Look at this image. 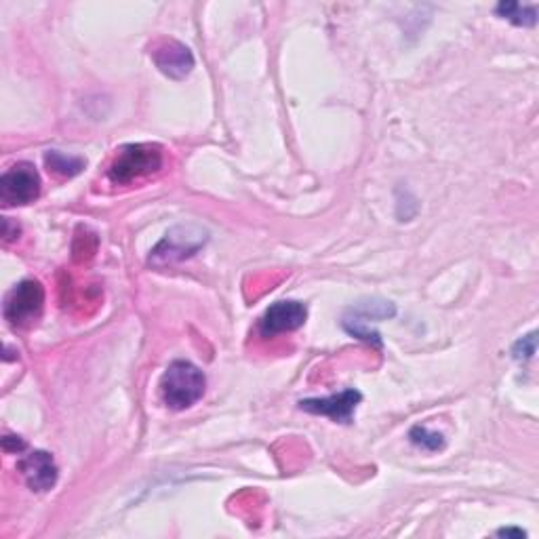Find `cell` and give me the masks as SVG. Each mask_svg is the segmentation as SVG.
<instances>
[{"label":"cell","instance_id":"cell-4","mask_svg":"<svg viewBox=\"0 0 539 539\" xmlns=\"http://www.w3.org/2000/svg\"><path fill=\"white\" fill-rule=\"evenodd\" d=\"M41 194V175L30 163H17L0 177V201L5 207L30 205Z\"/></svg>","mask_w":539,"mask_h":539},{"label":"cell","instance_id":"cell-10","mask_svg":"<svg viewBox=\"0 0 539 539\" xmlns=\"http://www.w3.org/2000/svg\"><path fill=\"white\" fill-rule=\"evenodd\" d=\"M45 163L49 167V171L62 175V177H74L81 173L85 169V158L81 156H68L64 152H57V150H49L45 154Z\"/></svg>","mask_w":539,"mask_h":539},{"label":"cell","instance_id":"cell-11","mask_svg":"<svg viewBox=\"0 0 539 539\" xmlns=\"http://www.w3.org/2000/svg\"><path fill=\"white\" fill-rule=\"evenodd\" d=\"M497 15H502L514 26H535L537 24V7H523L518 3H502L497 9Z\"/></svg>","mask_w":539,"mask_h":539},{"label":"cell","instance_id":"cell-3","mask_svg":"<svg viewBox=\"0 0 539 539\" xmlns=\"http://www.w3.org/2000/svg\"><path fill=\"white\" fill-rule=\"evenodd\" d=\"M209 241V232L198 226H177L165 234V238L158 243L150 253V266L165 268L190 259L205 247Z\"/></svg>","mask_w":539,"mask_h":539},{"label":"cell","instance_id":"cell-6","mask_svg":"<svg viewBox=\"0 0 539 539\" xmlns=\"http://www.w3.org/2000/svg\"><path fill=\"white\" fill-rule=\"evenodd\" d=\"M361 401H363L361 392L354 388H346L344 392L327 398H306V401H299V407L314 415H325L339 424H352L354 411L361 405Z\"/></svg>","mask_w":539,"mask_h":539},{"label":"cell","instance_id":"cell-7","mask_svg":"<svg viewBox=\"0 0 539 539\" xmlns=\"http://www.w3.org/2000/svg\"><path fill=\"white\" fill-rule=\"evenodd\" d=\"M306 318L308 308L302 302H276L259 321V333L264 337H274L278 333L295 331L306 325Z\"/></svg>","mask_w":539,"mask_h":539},{"label":"cell","instance_id":"cell-14","mask_svg":"<svg viewBox=\"0 0 539 539\" xmlns=\"http://www.w3.org/2000/svg\"><path fill=\"white\" fill-rule=\"evenodd\" d=\"M3 447L9 453H22V451H26V443L19 436H5L3 438Z\"/></svg>","mask_w":539,"mask_h":539},{"label":"cell","instance_id":"cell-9","mask_svg":"<svg viewBox=\"0 0 539 539\" xmlns=\"http://www.w3.org/2000/svg\"><path fill=\"white\" fill-rule=\"evenodd\" d=\"M19 472L24 474L26 483L32 491H49L57 483V466L53 455L47 451H32L26 457L19 459Z\"/></svg>","mask_w":539,"mask_h":539},{"label":"cell","instance_id":"cell-8","mask_svg":"<svg viewBox=\"0 0 539 539\" xmlns=\"http://www.w3.org/2000/svg\"><path fill=\"white\" fill-rule=\"evenodd\" d=\"M152 59L156 68L165 76L173 78V81H182L194 68L192 51L177 41H163L161 45H156L152 51Z\"/></svg>","mask_w":539,"mask_h":539},{"label":"cell","instance_id":"cell-5","mask_svg":"<svg viewBox=\"0 0 539 539\" xmlns=\"http://www.w3.org/2000/svg\"><path fill=\"white\" fill-rule=\"evenodd\" d=\"M45 306V289L38 281H22L13 287L5 302V318L13 327H28Z\"/></svg>","mask_w":539,"mask_h":539},{"label":"cell","instance_id":"cell-12","mask_svg":"<svg viewBox=\"0 0 539 539\" xmlns=\"http://www.w3.org/2000/svg\"><path fill=\"white\" fill-rule=\"evenodd\" d=\"M409 438L411 443L419 449L424 451H441L445 449V436L443 434H436V432H430L426 426H415L411 432H409Z\"/></svg>","mask_w":539,"mask_h":539},{"label":"cell","instance_id":"cell-13","mask_svg":"<svg viewBox=\"0 0 539 539\" xmlns=\"http://www.w3.org/2000/svg\"><path fill=\"white\" fill-rule=\"evenodd\" d=\"M535 333L523 337V339H518V344L514 346V358L516 361H527V358H531L535 354Z\"/></svg>","mask_w":539,"mask_h":539},{"label":"cell","instance_id":"cell-15","mask_svg":"<svg viewBox=\"0 0 539 539\" xmlns=\"http://www.w3.org/2000/svg\"><path fill=\"white\" fill-rule=\"evenodd\" d=\"M497 535L499 537H525L527 533L525 531H521V529H502V531H497Z\"/></svg>","mask_w":539,"mask_h":539},{"label":"cell","instance_id":"cell-2","mask_svg":"<svg viewBox=\"0 0 539 539\" xmlns=\"http://www.w3.org/2000/svg\"><path fill=\"white\" fill-rule=\"evenodd\" d=\"M163 167V150L156 144H129L116 152L108 169L110 182L116 186H129Z\"/></svg>","mask_w":539,"mask_h":539},{"label":"cell","instance_id":"cell-1","mask_svg":"<svg viewBox=\"0 0 539 539\" xmlns=\"http://www.w3.org/2000/svg\"><path fill=\"white\" fill-rule=\"evenodd\" d=\"M205 388V373L190 361H173L161 379L163 401L173 411H184L196 405L203 398Z\"/></svg>","mask_w":539,"mask_h":539}]
</instances>
